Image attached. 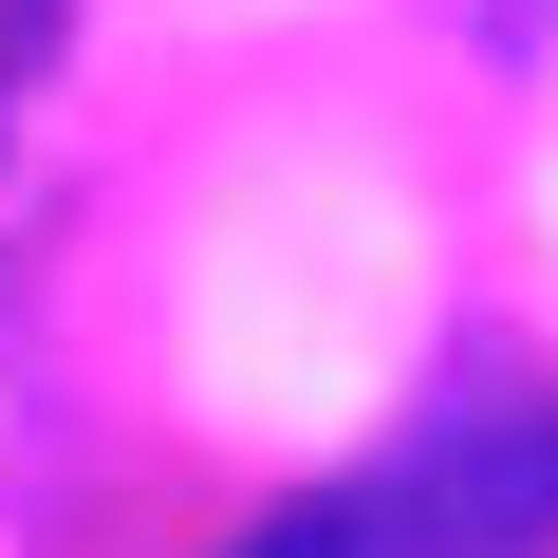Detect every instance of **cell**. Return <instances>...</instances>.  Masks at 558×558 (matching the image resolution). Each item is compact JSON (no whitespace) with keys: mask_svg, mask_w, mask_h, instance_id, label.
I'll use <instances>...</instances> for the list:
<instances>
[{"mask_svg":"<svg viewBox=\"0 0 558 558\" xmlns=\"http://www.w3.org/2000/svg\"><path fill=\"white\" fill-rule=\"evenodd\" d=\"M447 20H484V38H558V0H447Z\"/></svg>","mask_w":558,"mask_h":558,"instance_id":"1","label":"cell"}]
</instances>
